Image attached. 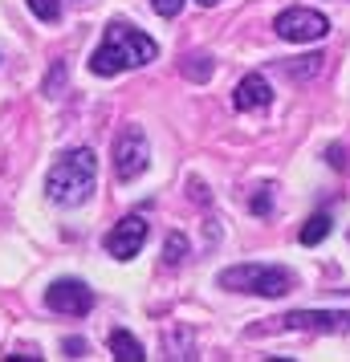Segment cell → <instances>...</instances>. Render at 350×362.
I'll use <instances>...</instances> for the list:
<instances>
[{
	"label": "cell",
	"mask_w": 350,
	"mask_h": 362,
	"mask_svg": "<svg viewBox=\"0 0 350 362\" xmlns=\"http://www.w3.org/2000/svg\"><path fill=\"white\" fill-rule=\"evenodd\" d=\"M200 4H204V8H216L220 0H200Z\"/></svg>",
	"instance_id": "20"
},
{
	"label": "cell",
	"mask_w": 350,
	"mask_h": 362,
	"mask_svg": "<svg viewBox=\"0 0 350 362\" xmlns=\"http://www.w3.org/2000/svg\"><path fill=\"white\" fill-rule=\"evenodd\" d=\"M273 29L281 41H293V45H305V41H322L330 33V21L322 17L317 8H285L281 17L273 21Z\"/></svg>",
	"instance_id": "5"
},
{
	"label": "cell",
	"mask_w": 350,
	"mask_h": 362,
	"mask_svg": "<svg viewBox=\"0 0 350 362\" xmlns=\"http://www.w3.org/2000/svg\"><path fill=\"white\" fill-rule=\"evenodd\" d=\"M66 354H69V358H82L86 342H82V338H66Z\"/></svg>",
	"instance_id": "18"
},
{
	"label": "cell",
	"mask_w": 350,
	"mask_h": 362,
	"mask_svg": "<svg viewBox=\"0 0 350 362\" xmlns=\"http://www.w3.org/2000/svg\"><path fill=\"white\" fill-rule=\"evenodd\" d=\"M216 281L224 289H233V293H257V297H285L293 289L289 269H281V264H257V261L233 264V269H224Z\"/></svg>",
	"instance_id": "3"
},
{
	"label": "cell",
	"mask_w": 350,
	"mask_h": 362,
	"mask_svg": "<svg viewBox=\"0 0 350 362\" xmlns=\"http://www.w3.org/2000/svg\"><path fill=\"white\" fill-rule=\"evenodd\" d=\"M184 257H187L184 232H171V236H167V245H163V264H180Z\"/></svg>",
	"instance_id": "13"
},
{
	"label": "cell",
	"mask_w": 350,
	"mask_h": 362,
	"mask_svg": "<svg viewBox=\"0 0 350 362\" xmlns=\"http://www.w3.org/2000/svg\"><path fill=\"white\" fill-rule=\"evenodd\" d=\"M110 354H115L118 362H143L147 358L143 342H139L134 334H127V329H115V334H110Z\"/></svg>",
	"instance_id": "10"
},
{
	"label": "cell",
	"mask_w": 350,
	"mask_h": 362,
	"mask_svg": "<svg viewBox=\"0 0 350 362\" xmlns=\"http://www.w3.org/2000/svg\"><path fill=\"white\" fill-rule=\"evenodd\" d=\"M326 159H330L334 167H342V163H346V159H342V147H330V151H326Z\"/></svg>",
	"instance_id": "19"
},
{
	"label": "cell",
	"mask_w": 350,
	"mask_h": 362,
	"mask_svg": "<svg viewBox=\"0 0 350 362\" xmlns=\"http://www.w3.org/2000/svg\"><path fill=\"white\" fill-rule=\"evenodd\" d=\"M269 98H273V90H269L265 74H245L233 94V106L236 110H261V106H269Z\"/></svg>",
	"instance_id": "9"
},
{
	"label": "cell",
	"mask_w": 350,
	"mask_h": 362,
	"mask_svg": "<svg viewBox=\"0 0 350 362\" xmlns=\"http://www.w3.org/2000/svg\"><path fill=\"white\" fill-rule=\"evenodd\" d=\"M285 329H314V334H350V310H293L281 317Z\"/></svg>",
	"instance_id": "7"
},
{
	"label": "cell",
	"mask_w": 350,
	"mask_h": 362,
	"mask_svg": "<svg viewBox=\"0 0 350 362\" xmlns=\"http://www.w3.org/2000/svg\"><path fill=\"white\" fill-rule=\"evenodd\" d=\"M29 8H33L37 21H57L62 17V0H29Z\"/></svg>",
	"instance_id": "15"
},
{
	"label": "cell",
	"mask_w": 350,
	"mask_h": 362,
	"mask_svg": "<svg viewBox=\"0 0 350 362\" xmlns=\"http://www.w3.org/2000/svg\"><path fill=\"white\" fill-rule=\"evenodd\" d=\"M151 4L159 17H180V8H184V0H151Z\"/></svg>",
	"instance_id": "17"
},
{
	"label": "cell",
	"mask_w": 350,
	"mask_h": 362,
	"mask_svg": "<svg viewBox=\"0 0 350 362\" xmlns=\"http://www.w3.org/2000/svg\"><path fill=\"white\" fill-rule=\"evenodd\" d=\"M45 305H49L53 313H69V317H86V313L94 310V289H90L86 281L62 277V281H53L49 289H45Z\"/></svg>",
	"instance_id": "6"
},
{
	"label": "cell",
	"mask_w": 350,
	"mask_h": 362,
	"mask_svg": "<svg viewBox=\"0 0 350 362\" xmlns=\"http://www.w3.org/2000/svg\"><path fill=\"white\" fill-rule=\"evenodd\" d=\"M94 180H98V159L90 147H78V151H66L57 163H53L49 180H45V192H49L53 204L62 208H78L90 199L94 192Z\"/></svg>",
	"instance_id": "2"
},
{
	"label": "cell",
	"mask_w": 350,
	"mask_h": 362,
	"mask_svg": "<svg viewBox=\"0 0 350 362\" xmlns=\"http://www.w3.org/2000/svg\"><path fill=\"white\" fill-rule=\"evenodd\" d=\"M269 192H273V187H261V192L252 196V216H269L273 212V196H269Z\"/></svg>",
	"instance_id": "16"
},
{
	"label": "cell",
	"mask_w": 350,
	"mask_h": 362,
	"mask_svg": "<svg viewBox=\"0 0 350 362\" xmlns=\"http://www.w3.org/2000/svg\"><path fill=\"white\" fill-rule=\"evenodd\" d=\"M155 57H159V45H155L147 33H139L131 25L115 21V25L106 29V37H102V45L94 49V57H90V69H94L98 78H115L122 69L147 66Z\"/></svg>",
	"instance_id": "1"
},
{
	"label": "cell",
	"mask_w": 350,
	"mask_h": 362,
	"mask_svg": "<svg viewBox=\"0 0 350 362\" xmlns=\"http://www.w3.org/2000/svg\"><path fill=\"white\" fill-rule=\"evenodd\" d=\"M151 163V147H147V134L139 127H127V131L115 139V175L122 183L139 180Z\"/></svg>",
	"instance_id": "4"
},
{
	"label": "cell",
	"mask_w": 350,
	"mask_h": 362,
	"mask_svg": "<svg viewBox=\"0 0 350 362\" xmlns=\"http://www.w3.org/2000/svg\"><path fill=\"white\" fill-rule=\"evenodd\" d=\"M322 53H310V57H298V62H281L285 78H293V82H305V78H314V74H322Z\"/></svg>",
	"instance_id": "11"
},
{
	"label": "cell",
	"mask_w": 350,
	"mask_h": 362,
	"mask_svg": "<svg viewBox=\"0 0 350 362\" xmlns=\"http://www.w3.org/2000/svg\"><path fill=\"white\" fill-rule=\"evenodd\" d=\"M184 74L192 78V82H208V78H212V62H208V57H187Z\"/></svg>",
	"instance_id": "14"
},
{
	"label": "cell",
	"mask_w": 350,
	"mask_h": 362,
	"mask_svg": "<svg viewBox=\"0 0 350 362\" xmlns=\"http://www.w3.org/2000/svg\"><path fill=\"white\" fill-rule=\"evenodd\" d=\"M330 216L326 212H317V216H310V220H305V228H301V245H322V240H326V232H330Z\"/></svg>",
	"instance_id": "12"
},
{
	"label": "cell",
	"mask_w": 350,
	"mask_h": 362,
	"mask_svg": "<svg viewBox=\"0 0 350 362\" xmlns=\"http://www.w3.org/2000/svg\"><path fill=\"white\" fill-rule=\"evenodd\" d=\"M143 240H147V220L143 216H127V220H118L115 228L106 232V252L118 257V261H131L143 248Z\"/></svg>",
	"instance_id": "8"
}]
</instances>
